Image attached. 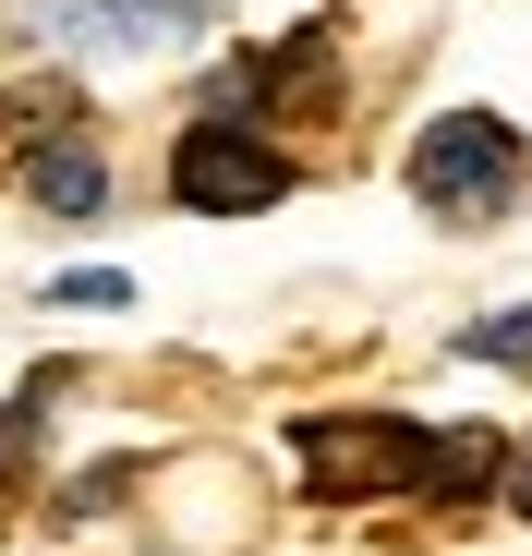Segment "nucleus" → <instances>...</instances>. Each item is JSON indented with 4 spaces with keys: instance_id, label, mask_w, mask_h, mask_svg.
Returning a JSON list of instances; mask_svg holds the SVG:
<instances>
[{
    "instance_id": "nucleus-7",
    "label": "nucleus",
    "mask_w": 532,
    "mask_h": 556,
    "mask_svg": "<svg viewBox=\"0 0 532 556\" xmlns=\"http://www.w3.org/2000/svg\"><path fill=\"white\" fill-rule=\"evenodd\" d=\"M49 303H122V278L110 266H73V278H49Z\"/></svg>"
},
{
    "instance_id": "nucleus-8",
    "label": "nucleus",
    "mask_w": 532,
    "mask_h": 556,
    "mask_svg": "<svg viewBox=\"0 0 532 556\" xmlns=\"http://www.w3.org/2000/svg\"><path fill=\"white\" fill-rule=\"evenodd\" d=\"M508 508H520V520H532V447H520V459H508Z\"/></svg>"
},
{
    "instance_id": "nucleus-6",
    "label": "nucleus",
    "mask_w": 532,
    "mask_h": 556,
    "mask_svg": "<svg viewBox=\"0 0 532 556\" xmlns=\"http://www.w3.org/2000/svg\"><path fill=\"white\" fill-rule=\"evenodd\" d=\"M460 351H472V363H520V351H532V303H520V315H484Z\"/></svg>"
},
{
    "instance_id": "nucleus-4",
    "label": "nucleus",
    "mask_w": 532,
    "mask_h": 556,
    "mask_svg": "<svg viewBox=\"0 0 532 556\" xmlns=\"http://www.w3.org/2000/svg\"><path fill=\"white\" fill-rule=\"evenodd\" d=\"M496 484V424H435L411 447V496H484Z\"/></svg>"
},
{
    "instance_id": "nucleus-5",
    "label": "nucleus",
    "mask_w": 532,
    "mask_h": 556,
    "mask_svg": "<svg viewBox=\"0 0 532 556\" xmlns=\"http://www.w3.org/2000/svg\"><path fill=\"white\" fill-rule=\"evenodd\" d=\"M25 194H37L49 218H98V206H110V157H98V146H37V157H25Z\"/></svg>"
},
{
    "instance_id": "nucleus-2",
    "label": "nucleus",
    "mask_w": 532,
    "mask_h": 556,
    "mask_svg": "<svg viewBox=\"0 0 532 556\" xmlns=\"http://www.w3.org/2000/svg\"><path fill=\"white\" fill-rule=\"evenodd\" d=\"M411 424H388V412H315V424H291V459H303V484L315 496H388V484H411Z\"/></svg>"
},
{
    "instance_id": "nucleus-1",
    "label": "nucleus",
    "mask_w": 532,
    "mask_h": 556,
    "mask_svg": "<svg viewBox=\"0 0 532 556\" xmlns=\"http://www.w3.org/2000/svg\"><path fill=\"white\" fill-rule=\"evenodd\" d=\"M508 181H520V134H508L496 110H448V122L411 146V194H423L435 218H484V206H508Z\"/></svg>"
},
{
    "instance_id": "nucleus-3",
    "label": "nucleus",
    "mask_w": 532,
    "mask_h": 556,
    "mask_svg": "<svg viewBox=\"0 0 532 556\" xmlns=\"http://www.w3.org/2000/svg\"><path fill=\"white\" fill-rule=\"evenodd\" d=\"M169 194L206 206V218H242V206H279L291 194V157L266 134H230V122H194L182 146H169Z\"/></svg>"
}]
</instances>
